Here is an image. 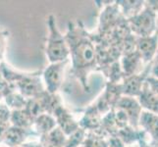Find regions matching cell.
<instances>
[{
    "label": "cell",
    "mask_w": 158,
    "mask_h": 147,
    "mask_svg": "<svg viewBox=\"0 0 158 147\" xmlns=\"http://www.w3.org/2000/svg\"><path fill=\"white\" fill-rule=\"evenodd\" d=\"M55 37H56V39H55V41H56V43H57L58 41H60V40L62 39V37H61V36H59V35H57V34H56V36H55ZM50 41H51V42H54L52 39H50ZM53 48H54V47H53V44H52V43H49V48H48V52L51 51Z\"/></svg>",
    "instance_id": "cell-1"
}]
</instances>
